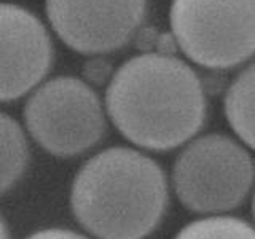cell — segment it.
Wrapping results in <instances>:
<instances>
[{"instance_id":"cell-1","label":"cell","mask_w":255,"mask_h":239,"mask_svg":"<svg viewBox=\"0 0 255 239\" xmlns=\"http://www.w3.org/2000/svg\"><path fill=\"white\" fill-rule=\"evenodd\" d=\"M201 78L171 53L148 51L126 61L109 80L106 110L134 145L164 151L195 137L206 120Z\"/></svg>"},{"instance_id":"cell-2","label":"cell","mask_w":255,"mask_h":239,"mask_svg":"<svg viewBox=\"0 0 255 239\" xmlns=\"http://www.w3.org/2000/svg\"><path fill=\"white\" fill-rule=\"evenodd\" d=\"M167 206V180L155 159L112 147L80 167L70 188L75 220L98 239H145Z\"/></svg>"},{"instance_id":"cell-3","label":"cell","mask_w":255,"mask_h":239,"mask_svg":"<svg viewBox=\"0 0 255 239\" xmlns=\"http://www.w3.org/2000/svg\"><path fill=\"white\" fill-rule=\"evenodd\" d=\"M254 180L251 153L225 134L190 140L172 166V187L182 206L211 217L241 206Z\"/></svg>"},{"instance_id":"cell-4","label":"cell","mask_w":255,"mask_h":239,"mask_svg":"<svg viewBox=\"0 0 255 239\" xmlns=\"http://www.w3.org/2000/svg\"><path fill=\"white\" fill-rule=\"evenodd\" d=\"M107 117L93 86L70 75L43 82L22 109L30 137L48 153L64 158L98 145L107 132Z\"/></svg>"},{"instance_id":"cell-5","label":"cell","mask_w":255,"mask_h":239,"mask_svg":"<svg viewBox=\"0 0 255 239\" xmlns=\"http://www.w3.org/2000/svg\"><path fill=\"white\" fill-rule=\"evenodd\" d=\"M179 50L206 69H231L255 56V0H172Z\"/></svg>"},{"instance_id":"cell-6","label":"cell","mask_w":255,"mask_h":239,"mask_svg":"<svg viewBox=\"0 0 255 239\" xmlns=\"http://www.w3.org/2000/svg\"><path fill=\"white\" fill-rule=\"evenodd\" d=\"M46 18L70 50L107 54L129 43L147 13V0H46Z\"/></svg>"},{"instance_id":"cell-7","label":"cell","mask_w":255,"mask_h":239,"mask_svg":"<svg viewBox=\"0 0 255 239\" xmlns=\"http://www.w3.org/2000/svg\"><path fill=\"white\" fill-rule=\"evenodd\" d=\"M53 42L34 13L0 5V99L11 102L43 83L53 66Z\"/></svg>"},{"instance_id":"cell-8","label":"cell","mask_w":255,"mask_h":239,"mask_svg":"<svg viewBox=\"0 0 255 239\" xmlns=\"http://www.w3.org/2000/svg\"><path fill=\"white\" fill-rule=\"evenodd\" d=\"M223 110L235 134L255 150V61L230 83L223 99Z\"/></svg>"},{"instance_id":"cell-9","label":"cell","mask_w":255,"mask_h":239,"mask_svg":"<svg viewBox=\"0 0 255 239\" xmlns=\"http://www.w3.org/2000/svg\"><path fill=\"white\" fill-rule=\"evenodd\" d=\"M0 147H2V167H0V179H2V191L6 193L18 183L29 164V142L22 126L8 114L0 117Z\"/></svg>"},{"instance_id":"cell-10","label":"cell","mask_w":255,"mask_h":239,"mask_svg":"<svg viewBox=\"0 0 255 239\" xmlns=\"http://www.w3.org/2000/svg\"><path fill=\"white\" fill-rule=\"evenodd\" d=\"M174 239H255V228L227 215H212L191 222Z\"/></svg>"},{"instance_id":"cell-11","label":"cell","mask_w":255,"mask_h":239,"mask_svg":"<svg viewBox=\"0 0 255 239\" xmlns=\"http://www.w3.org/2000/svg\"><path fill=\"white\" fill-rule=\"evenodd\" d=\"M26 239H90L83 235H78L75 231L70 230H62V228H48L37 231V233L30 235Z\"/></svg>"},{"instance_id":"cell-12","label":"cell","mask_w":255,"mask_h":239,"mask_svg":"<svg viewBox=\"0 0 255 239\" xmlns=\"http://www.w3.org/2000/svg\"><path fill=\"white\" fill-rule=\"evenodd\" d=\"M85 74L86 77L91 80L94 83H99L104 82L109 74H110V66L109 64H104V61L99 59H94L93 62H88L86 67H85Z\"/></svg>"},{"instance_id":"cell-13","label":"cell","mask_w":255,"mask_h":239,"mask_svg":"<svg viewBox=\"0 0 255 239\" xmlns=\"http://www.w3.org/2000/svg\"><path fill=\"white\" fill-rule=\"evenodd\" d=\"M252 212H254V219H255V191H254V198H252Z\"/></svg>"}]
</instances>
